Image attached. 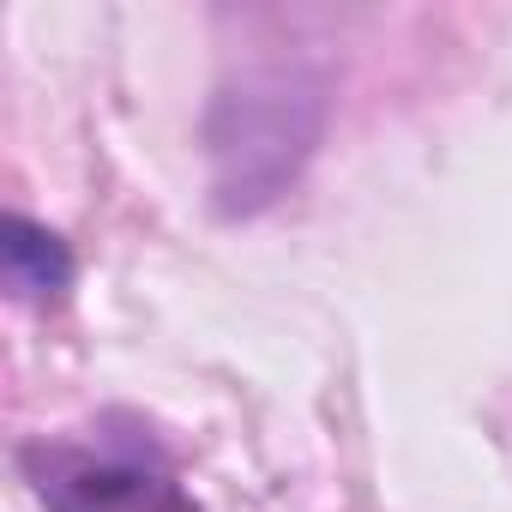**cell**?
Returning a JSON list of instances; mask_svg holds the SVG:
<instances>
[{
  "mask_svg": "<svg viewBox=\"0 0 512 512\" xmlns=\"http://www.w3.org/2000/svg\"><path fill=\"white\" fill-rule=\"evenodd\" d=\"M326 127V85L290 61L247 67L217 85L205 109V157H211V199L223 217L266 211L302 163L314 157Z\"/></svg>",
  "mask_w": 512,
  "mask_h": 512,
  "instance_id": "cell-1",
  "label": "cell"
},
{
  "mask_svg": "<svg viewBox=\"0 0 512 512\" xmlns=\"http://www.w3.org/2000/svg\"><path fill=\"white\" fill-rule=\"evenodd\" d=\"M19 476L43 512H205L163 440L127 410L31 434L19 446Z\"/></svg>",
  "mask_w": 512,
  "mask_h": 512,
  "instance_id": "cell-2",
  "label": "cell"
},
{
  "mask_svg": "<svg viewBox=\"0 0 512 512\" xmlns=\"http://www.w3.org/2000/svg\"><path fill=\"white\" fill-rule=\"evenodd\" d=\"M0 272H7V290L31 308H55L67 290H73V247L25 217V211H7V223H0Z\"/></svg>",
  "mask_w": 512,
  "mask_h": 512,
  "instance_id": "cell-3",
  "label": "cell"
}]
</instances>
